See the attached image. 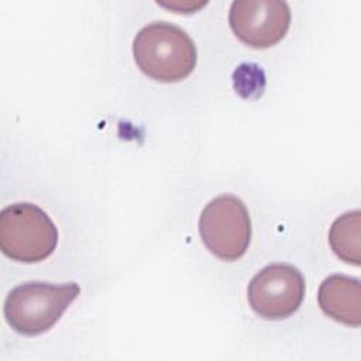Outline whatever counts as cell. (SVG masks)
I'll return each instance as SVG.
<instances>
[{"label":"cell","instance_id":"6da1fadb","mask_svg":"<svg viewBox=\"0 0 361 361\" xmlns=\"http://www.w3.org/2000/svg\"><path fill=\"white\" fill-rule=\"evenodd\" d=\"M133 55L137 66L158 82H179L189 76L197 51L189 34L166 21H152L134 37Z\"/></svg>","mask_w":361,"mask_h":361},{"label":"cell","instance_id":"5b68a950","mask_svg":"<svg viewBox=\"0 0 361 361\" xmlns=\"http://www.w3.org/2000/svg\"><path fill=\"white\" fill-rule=\"evenodd\" d=\"M305 290V278L296 267L275 262L264 267L251 278L247 299L259 317L282 320L300 307Z\"/></svg>","mask_w":361,"mask_h":361},{"label":"cell","instance_id":"277c9868","mask_svg":"<svg viewBox=\"0 0 361 361\" xmlns=\"http://www.w3.org/2000/svg\"><path fill=\"white\" fill-rule=\"evenodd\" d=\"M199 233L206 248L217 258H241L251 243V219L243 200L230 193L212 199L200 213Z\"/></svg>","mask_w":361,"mask_h":361},{"label":"cell","instance_id":"3957f363","mask_svg":"<svg viewBox=\"0 0 361 361\" xmlns=\"http://www.w3.org/2000/svg\"><path fill=\"white\" fill-rule=\"evenodd\" d=\"M58 244V230L51 217L37 204L18 202L0 212V250L18 262H39Z\"/></svg>","mask_w":361,"mask_h":361},{"label":"cell","instance_id":"52a82bcc","mask_svg":"<svg viewBox=\"0 0 361 361\" xmlns=\"http://www.w3.org/2000/svg\"><path fill=\"white\" fill-rule=\"evenodd\" d=\"M317 302L324 314L347 326L361 324V286L357 278L333 274L319 286Z\"/></svg>","mask_w":361,"mask_h":361},{"label":"cell","instance_id":"ba28073f","mask_svg":"<svg viewBox=\"0 0 361 361\" xmlns=\"http://www.w3.org/2000/svg\"><path fill=\"white\" fill-rule=\"evenodd\" d=\"M329 243L333 252L347 264L360 265L361 214L360 210L345 212L337 217L329 230Z\"/></svg>","mask_w":361,"mask_h":361},{"label":"cell","instance_id":"7a4b0ae2","mask_svg":"<svg viewBox=\"0 0 361 361\" xmlns=\"http://www.w3.org/2000/svg\"><path fill=\"white\" fill-rule=\"evenodd\" d=\"M80 293L75 282L55 285L49 282H25L13 288L3 306L8 326L23 336L48 331Z\"/></svg>","mask_w":361,"mask_h":361},{"label":"cell","instance_id":"9c48e42d","mask_svg":"<svg viewBox=\"0 0 361 361\" xmlns=\"http://www.w3.org/2000/svg\"><path fill=\"white\" fill-rule=\"evenodd\" d=\"M235 92L243 97H257L265 86L262 69L255 63H241L233 73Z\"/></svg>","mask_w":361,"mask_h":361},{"label":"cell","instance_id":"8992f818","mask_svg":"<svg viewBox=\"0 0 361 361\" xmlns=\"http://www.w3.org/2000/svg\"><path fill=\"white\" fill-rule=\"evenodd\" d=\"M228 24L235 37L252 48L278 44L290 25V8L283 0H235Z\"/></svg>","mask_w":361,"mask_h":361}]
</instances>
